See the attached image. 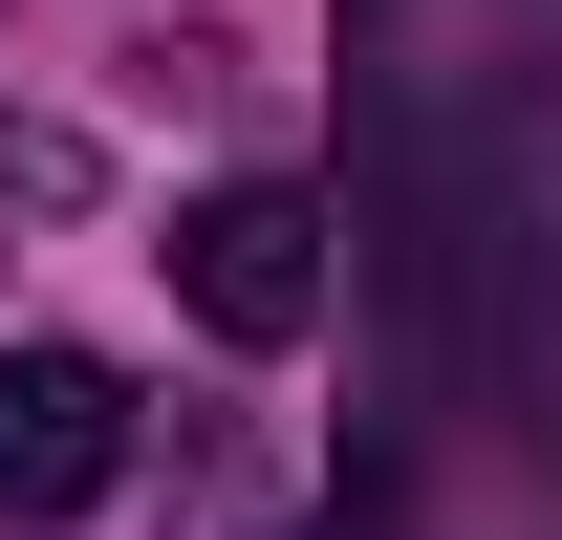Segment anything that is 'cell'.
Returning <instances> with one entry per match:
<instances>
[{
    "mask_svg": "<svg viewBox=\"0 0 562 540\" xmlns=\"http://www.w3.org/2000/svg\"><path fill=\"white\" fill-rule=\"evenodd\" d=\"M173 303H195L216 346H303V325H325V195L216 173V195L173 216Z\"/></svg>",
    "mask_w": 562,
    "mask_h": 540,
    "instance_id": "obj_1",
    "label": "cell"
},
{
    "mask_svg": "<svg viewBox=\"0 0 562 540\" xmlns=\"http://www.w3.org/2000/svg\"><path fill=\"white\" fill-rule=\"evenodd\" d=\"M0 195H44V216H66V195H87V151H66V131H0Z\"/></svg>",
    "mask_w": 562,
    "mask_h": 540,
    "instance_id": "obj_3",
    "label": "cell"
},
{
    "mask_svg": "<svg viewBox=\"0 0 562 540\" xmlns=\"http://www.w3.org/2000/svg\"><path fill=\"white\" fill-rule=\"evenodd\" d=\"M131 475V390L87 346H0V519H87Z\"/></svg>",
    "mask_w": 562,
    "mask_h": 540,
    "instance_id": "obj_2",
    "label": "cell"
}]
</instances>
